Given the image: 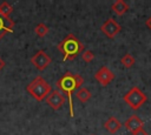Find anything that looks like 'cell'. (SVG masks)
<instances>
[{
    "label": "cell",
    "instance_id": "277c9868",
    "mask_svg": "<svg viewBox=\"0 0 151 135\" xmlns=\"http://www.w3.org/2000/svg\"><path fill=\"white\" fill-rule=\"evenodd\" d=\"M123 100L125 101V103L129 104L130 108H132L133 110H137L146 102L147 97H146V94H144L140 90V88L134 86L123 96Z\"/></svg>",
    "mask_w": 151,
    "mask_h": 135
},
{
    "label": "cell",
    "instance_id": "d6986e66",
    "mask_svg": "<svg viewBox=\"0 0 151 135\" xmlns=\"http://www.w3.org/2000/svg\"><path fill=\"white\" fill-rule=\"evenodd\" d=\"M5 65H6V63H5V61H4V59H2L1 56H0V70H2V69H4V67H5Z\"/></svg>",
    "mask_w": 151,
    "mask_h": 135
},
{
    "label": "cell",
    "instance_id": "ba28073f",
    "mask_svg": "<svg viewBox=\"0 0 151 135\" xmlns=\"http://www.w3.org/2000/svg\"><path fill=\"white\" fill-rule=\"evenodd\" d=\"M94 79H96L103 87H106V86L114 79V74H113V72H112L109 67L103 66V67H100V68L96 72Z\"/></svg>",
    "mask_w": 151,
    "mask_h": 135
},
{
    "label": "cell",
    "instance_id": "30bf717a",
    "mask_svg": "<svg viewBox=\"0 0 151 135\" xmlns=\"http://www.w3.org/2000/svg\"><path fill=\"white\" fill-rule=\"evenodd\" d=\"M124 127L129 130V131H134V130H137V129H140V128H143L144 127V122H143V120L139 117V116H137V115H131L125 122H124Z\"/></svg>",
    "mask_w": 151,
    "mask_h": 135
},
{
    "label": "cell",
    "instance_id": "9a60e30c",
    "mask_svg": "<svg viewBox=\"0 0 151 135\" xmlns=\"http://www.w3.org/2000/svg\"><path fill=\"white\" fill-rule=\"evenodd\" d=\"M48 31H50V28H48L44 22L38 23V25L35 26V28H34V33H35L38 36H40V38H44V36L48 33Z\"/></svg>",
    "mask_w": 151,
    "mask_h": 135
},
{
    "label": "cell",
    "instance_id": "9c48e42d",
    "mask_svg": "<svg viewBox=\"0 0 151 135\" xmlns=\"http://www.w3.org/2000/svg\"><path fill=\"white\" fill-rule=\"evenodd\" d=\"M14 28V21L9 16H5L0 13V40L5 34L12 33Z\"/></svg>",
    "mask_w": 151,
    "mask_h": 135
},
{
    "label": "cell",
    "instance_id": "5bb4252c",
    "mask_svg": "<svg viewBox=\"0 0 151 135\" xmlns=\"http://www.w3.org/2000/svg\"><path fill=\"white\" fill-rule=\"evenodd\" d=\"M134 58L130 54V53H126L124 56H122L120 59V63L125 67V68H131L133 65H134Z\"/></svg>",
    "mask_w": 151,
    "mask_h": 135
},
{
    "label": "cell",
    "instance_id": "2e32d148",
    "mask_svg": "<svg viewBox=\"0 0 151 135\" xmlns=\"http://www.w3.org/2000/svg\"><path fill=\"white\" fill-rule=\"evenodd\" d=\"M13 12V7L12 5H9L7 1H4L0 4V13L5 16H9V14Z\"/></svg>",
    "mask_w": 151,
    "mask_h": 135
},
{
    "label": "cell",
    "instance_id": "6da1fadb",
    "mask_svg": "<svg viewBox=\"0 0 151 135\" xmlns=\"http://www.w3.org/2000/svg\"><path fill=\"white\" fill-rule=\"evenodd\" d=\"M84 83V79L81 77V75L79 74H74L71 72H66L60 79L57 80V87L64 92L67 96V101H68V106H70V115L73 116V102H72V93L76 89H79L81 87V85Z\"/></svg>",
    "mask_w": 151,
    "mask_h": 135
},
{
    "label": "cell",
    "instance_id": "4fadbf2b",
    "mask_svg": "<svg viewBox=\"0 0 151 135\" xmlns=\"http://www.w3.org/2000/svg\"><path fill=\"white\" fill-rule=\"evenodd\" d=\"M91 96H92L91 92H90L87 88H85V87H80V88L77 90V93H76V97H77L80 102H83V103L87 102V101L91 99Z\"/></svg>",
    "mask_w": 151,
    "mask_h": 135
},
{
    "label": "cell",
    "instance_id": "44dd1931",
    "mask_svg": "<svg viewBox=\"0 0 151 135\" xmlns=\"http://www.w3.org/2000/svg\"><path fill=\"white\" fill-rule=\"evenodd\" d=\"M91 135H94V134H91Z\"/></svg>",
    "mask_w": 151,
    "mask_h": 135
},
{
    "label": "cell",
    "instance_id": "7c38bea8",
    "mask_svg": "<svg viewBox=\"0 0 151 135\" xmlns=\"http://www.w3.org/2000/svg\"><path fill=\"white\" fill-rule=\"evenodd\" d=\"M112 11L117 14V15H123L129 11V5L124 1V0H116L112 6H111Z\"/></svg>",
    "mask_w": 151,
    "mask_h": 135
},
{
    "label": "cell",
    "instance_id": "ac0fdd59",
    "mask_svg": "<svg viewBox=\"0 0 151 135\" xmlns=\"http://www.w3.org/2000/svg\"><path fill=\"white\" fill-rule=\"evenodd\" d=\"M131 134H132V135H149V134L146 133V130H144V128H140V129H137V130H134V131H132Z\"/></svg>",
    "mask_w": 151,
    "mask_h": 135
},
{
    "label": "cell",
    "instance_id": "e0dca14e",
    "mask_svg": "<svg viewBox=\"0 0 151 135\" xmlns=\"http://www.w3.org/2000/svg\"><path fill=\"white\" fill-rule=\"evenodd\" d=\"M81 59L85 61V62H91L93 59H94V54H93V52L92 50H84L83 53H81Z\"/></svg>",
    "mask_w": 151,
    "mask_h": 135
},
{
    "label": "cell",
    "instance_id": "ffe728a7",
    "mask_svg": "<svg viewBox=\"0 0 151 135\" xmlns=\"http://www.w3.org/2000/svg\"><path fill=\"white\" fill-rule=\"evenodd\" d=\"M145 23H146V26L151 29V16L149 18V19H146V21H145Z\"/></svg>",
    "mask_w": 151,
    "mask_h": 135
},
{
    "label": "cell",
    "instance_id": "3957f363",
    "mask_svg": "<svg viewBox=\"0 0 151 135\" xmlns=\"http://www.w3.org/2000/svg\"><path fill=\"white\" fill-rule=\"evenodd\" d=\"M26 90L37 101L41 102V101H44L48 96V94L52 92V88H51V85L42 76H35L26 86Z\"/></svg>",
    "mask_w": 151,
    "mask_h": 135
},
{
    "label": "cell",
    "instance_id": "52a82bcc",
    "mask_svg": "<svg viewBox=\"0 0 151 135\" xmlns=\"http://www.w3.org/2000/svg\"><path fill=\"white\" fill-rule=\"evenodd\" d=\"M100 31L110 39H113L120 31H122V27L120 25L112 18H109L100 27Z\"/></svg>",
    "mask_w": 151,
    "mask_h": 135
},
{
    "label": "cell",
    "instance_id": "8fae6325",
    "mask_svg": "<svg viewBox=\"0 0 151 135\" xmlns=\"http://www.w3.org/2000/svg\"><path fill=\"white\" fill-rule=\"evenodd\" d=\"M104 128H105L109 133L114 134V133H117V131L122 128V123H120V121H119L117 117L111 116V117H109V119L105 121V123H104Z\"/></svg>",
    "mask_w": 151,
    "mask_h": 135
},
{
    "label": "cell",
    "instance_id": "7a4b0ae2",
    "mask_svg": "<svg viewBox=\"0 0 151 135\" xmlns=\"http://www.w3.org/2000/svg\"><path fill=\"white\" fill-rule=\"evenodd\" d=\"M57 48L63 54V56H64L63 60L64 61H72L80 53L84 52L85 46L73 33H70L59 42Z\"/></svg>",
    "mask_w": 151,
    "mask_h": 135
},
{
    "label": "cell",
    "instance_id": "5b68a950",
    "mask_svg": "<svg viewBox=\"0 0 151 135\" xmlns=\"http://www.w3.org/2000/svg\"><path fill=\"white\" fill-rule=\"evenodd\" d=\"M31 62L32 65L38 69V70H44L45 68H47V66H50V63L52 62L51 56L42 49L38 50L32 58H31Z\"/></svg>",
    "mask_w": 151,
    "mask_h": 135
},
{
    "label": "cell",
    "instance_id": "8992f818",
    "mask_svg": "<svg viewBox=\"0 0 151 135\" xmlns=\"http://www.w3.org/2000/svg\"><path fill=\"white\" fill-rule=\"evenodd\" d=\"M45 100H46V103H47L53 110H59V109L64 106V103H65V101H66V99H65V96L61 94V92H60V90H57V89L52 90Z\"/></svg>",
    "mask_w": 151,
    "mask_h": 135
}]
</instances>
